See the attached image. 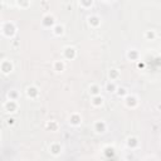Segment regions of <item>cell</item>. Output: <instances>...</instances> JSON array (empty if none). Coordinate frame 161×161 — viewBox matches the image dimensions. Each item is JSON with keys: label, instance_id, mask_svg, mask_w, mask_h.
I'll return each instance as SVG.
<instances>
[{"label": "cell", "instance_id": "cell-29", "mask_svg": "<svg viewBox=\"0 0 161 161\" xmlns=\"http://www.w3.org/2000/svg\"><path fill=\"white\" fill-rule=\"evenodd\" d=\"M157 110H159V111H161V103H159V105H157Z\"/></svg>", "mask_w": 161, "mask_h": 161}, {"label": "cell", "instance_id": "cell-6", "mask_svg": "<svg viewBox=\"0 0 161 161\" xmlns=\"http://www.w3.org/2000/svg\"><path fill=\"white\" fill-rule=\"evenodd\" d=\"M125 102H126V106L127 107H131V108H135V107L138 105V101H137V98L135 97V96H126L125 97Z\"/></svg>", "mask_w": 161, "mask_h": 161}, {"label": "cell", "instance_id": "cell-10", "mask_svg": "<svg viewBox=\"0 0 161 161\" xmlns=\"http://www.w3.org/2000/svg\"><path fill=\"white\" fill-rule=\"evenodd\" d=\"M49 151H50L52 155H54V156H58V155H61V152H62V146H61L59 143L54 142V143H52L50 146H49Z\"/></svg>", "mask_w": 161, "mask_h": 161}, {"label": "cell", "instance_id": "cell-9", "mask_svg": "<svg viewBox=\"0 0 161 161\" xmlns=\"http://www.w3.org/2000/svg\"><path fill=\"white\" fill-rule=\"evenodd\" d=\"M69 123L72 126H79L82 123V117H80L78 113H72L71 117H69Z\"/></svg>", "mask_w": 161, "mask_h": 161}, {"label": "cell", "instance_id": "cell-18", "mask_svg": "<svg viewBox=\"0 0 161 161\" xmlns=\"http://www.w3.org/2000/svg\"><path fill=\"white\" fill-rule=\"evenodd\" d=\"M100 92H101V88H100V86L98 84H91V87H89V93L93 96H100Z\"/></svg>", "mask_w": 161, "mask_h": 161}, {"label": "cell", "instance_id": "cell-19", "mask_svg": "<svg viewBox=\"0 0 161 161\" xmlns=\"http://www.w3.org/2000/svg\"><path fill=\"white\" fill-rule=\"evenodd\" d=\"M53 33L56 35H62L64 33V26L62 24H56L53 26Z\"/></svg>", "mask_w": 161, "mask_h": 161}, {"label": "cell", "instance_id": "cell-13", "mask_svg": "<svg viewBox=\"0 0 161 161\" xmlns=\"http://www.w3.org/2000/svg\"><path fill=\"white\" fill-rule=\"evenodd\" d=\"M108 77H110V79L113 82L115 79H117L120 77V71L119 69H116V68H111L110 69V72H108Z\"/></svg>", "mask_w": 161, "mask_h": 161}, {"label": "cell", "instance_id": "cell-22", "mask_svg": "<svg viewBox=\"0 0 161 161\" xmlns=\"http://www.w3.org/2000/svg\"><path fill=\"white\" fill-rule=\"evenodd\" d=\"M145 38L147 40H154L156 38V33H155V30H146V33H145Z\"/></svg>", "mask_w": 161, "mask_h": 161}, {"label": "cell", "instance_id": "cell-17", "mask_svg": "<svg viewBox=\"0 0 161 161\" xmlns=\"http://www.w3.org/2000/svg\"><path fill=\"white\" fill-rule=\"evenodd\" d=\"M53 68H54V71H57V72H63L66 66H64L63 61H56L54 64H53Z\"/></svg>", "mask_w": 161, "mask_h": 161}, {"label": "cell", "instance_id": "cell-23", "mask_svg": "<svg viewBox=\"0 0 161 161\" xmlns=\"http://www.w3.org/2000/svg\"><path fill=\"white\" fill-rule=\"evenodd\" d=\"M47 128H49L50 131H57L58 130V123L56 121H48L47 122Z\"/></svg>", "mask_w": 161, "mask_h": 161}, {"label": "cell", "instance_id": "cell-15", "mask_svg": "<svg viewBox=\"0 0 161 161\" xmlns=\"http://www.w3.org/2000/svg\"><path fill=\"white\" fill-rule=\"evenodd\" d=\"M138 52L136 50V49H131V50H128L127 52V58L130 61H137L138 59Z\"/></svg>", "mask_w": 161, "mask_h": 161}, {"label": "cell", "instance_id": "cell-16", "mask_svg": "<svg viewBox=\"0 0 161 161\" xmlns=\"http://www.w3.org/2000/svg\"><path fill=\"white\" fill-rule=\"evenodd\" d=\"M19 97H20V94L17 89H12L8 92V100H10V101H17Z\"/></svg>", "mask_w": 161, "mask_h": 161}, {"label": "cell", "instance_id": "cell-7", "mask_svg": "<svg viewBox=\"0 0 161 161\" xmlns=\"http://www.w3.org/2000/svg\"><path fill=\"white\" fill-rule=\"evenodd\" d=\"M106 130H107V125H106L105 121L98 120V121L94 122V131H96V132L103 133V132H106Z\"/></svg>", "mask_w": 161, "mask_h": 161}, {"label": "cell", "instance_id": "cell-24", "mask_svg": "<svg viewBox=\"0 0 161 161\" xmlns=\"http://www.w3.org/2000/svg\"><path fill=\"white\" fill-rule=\"evenodd\" d=\"M105 154L107 155V156H113V154H115L113 147H106L105 149Z\"/></svg>", "mask_w": 161, "mask_h": 161}, {"label": "cell", "instance_id": "cell-12", "mask_svg": "<svg viewBox=\"0 0 161 161\" xmlns=\"http://www.w3.org/2000/svg\"><path fill=\"white\" fill-rule=\"evenodd\" d=\"M126 143H127V146L130 147V149H136L138 146V138L135 137V136H131V137L127 138Z\"/></svg>", "mask_w": 161, "mask_h": 161}, {"label": "cell", "instance_id": "cell-3", "mask_svg": "<svg viewBox=\"0 0 161 161\" xmlns=\"http://www.w3.org/2000/svg\"><path fill=\"white\" fill-rule=\"evenodd\" d=\"M63 56H64V58H66V59L72 61V59H74V58H76L77 50L74 49L73 47H66V48H64V50H63Z\"/></svg>", "mask_w": 161, "mask_h": 161}, {"label": "cell", "instance_id": "cell-8", "mask_svg": "<svg viewBox=\"0 0 161 161\" xmlns=\"http://www.w3.org/2000/svg\"><path fill=\"white\" fill-rule=\"evenodd\" d=\"M25 93H26V96H28L29 98H37L39 96V91H38V88H37L35 86H30V87L26 88Z\"/></svg>", "mask_w": 161, "mask_h": 161}, {"label": "cell", "instance_id": "cell-5", "mask_svg": "<svg viewBox=\"0 0 161 161\" xmlns=\"http://www.w3.org/2000/svg\"><path fill=\"white\" fill-rule=\"evenodd\" d=\"M13 63L8 61V59H5L1 62V64H0V69H1V72L4 74H9L10 72H13Z\"/></svg>", "mask_w": 161, "mask_h": 161}, {"label": "cell", "instance_id": "cell-14", "mask_svg": "<svg viewBox=\"0 0 161 161\" xmlns=\"http://www.w3.org/2000/svg\"><path fill=\"white\" fill-rule=\"evenodd\" d=\"M92 105L94 106V107H100V106H102L103 105V97L100 94V96H94V97H92Z\"/></svg>", "mask_w": 161, "mask_h": 161}, {"label": "cell", "instance_id": "cell-27", "mask_svg": "<svg viewBox=\"0 0 161 161\" xmlns=\"http://www.w3.org/2000/svg\"><path fill=\"white\" fill-rule=\"evenodd\" d=\"M17 4L19 5V7H28L29 5V3H21V1H18Z\"/></svg>", "mask_w": 161, "mask_h": 161}, {"label": "cell", "instance_id": "cell-20", "mask_svg": "<svg viewBox=\"0 0 161 161\" xmlns=\"http://www.w3.org/2000/svg\"><path fill=\"white\" fill-rule=\"evenodd\" d=\"M117 88H119V87H117L116 83H115V82H112V80L106 84V89H107V92H110V93H113V92H116Z\"/></svg>", "mask_w": 161, "mask_h": 161}, {"label": "cell", "instance_id": "cell-26", "mask_svg": "<svg viewBox=\"0 0 161 161\" xmlns=\"http://www.w3.org/2000/svg\"><path fill=\"white\" fill-rule=\"evenodd\" d=\"M15 123V119L14 117H9V119H7V125L8 126H13Z\"/></svg>", "mask_w": 161, "mask_h": 161}, {"label": "cell", "instance_id": "cell-28", "mask_svg": "<svg viewBox=\"0 0 161 161\" xmlns=\"http://www.w3.org/2000/svg\"><path fill=\"white\" fill-rule=\"evenodd\" d=\"M138 68H143V63H138Z\"/></svg>", "mask_w": 161, "mask_h": 161}, {"label": "cell", "instance_id": "cell-25", "mask_svg": "<svg viewBox=\"0 0 161 161\" xmlns=\"http://www.w3.org/2000/svg\"><path fill=\"white\" fill-rule=\"evenodd\" d=\"M80 5L84 7V8H88V7H92L93 1H92V0H88V1H80Z\"/></svg>", "mask_w": 161, "mask_h": 161}, {"label": "cell", "instance_id": "cell-2", "mask_svg": "<svg viewBox=\"0 0 161 161\" xmlns=\"http://www.w3.org/2000/svg\"><path fill=\"white\" fill-rule=\"evenodd\" d=\"M42 24L44 25L45 28H50V26L53 28V26L56 25V19H54V17H53L52 14H47L42 19Z\"/></svg>", "mask_w": 161, "mask_h": 161}, {"label": "cell", "instance_id": "cell-1", "mask_svg": "<svg viewBox=\"0 0 161 161\" xmlns=\"http://www.w3.org/2000/svg\"><path fill=\"white\" fill-rule=\"evenodd\" d=\"M1 31L5 37H8V38H10V37H13L15 34V31H17V28H15L14 23H12V21H5V23L3 24L1 26Z\"/></svg>", "mask_w": 161, "mask_h": 161}, {"label": "cell", "instance_id": "cell-4", "mask_svg": "<svg viewBox=\"0 0 161 161\" xmlns=\"http://www.w3.org/2000/svg\"><path fill=\"white\" fill-rule=\"evenodd\" d=\"M4 110L9 112V113H13V112H15L18 110V103H17V101H10L8 100L7 102L4 103Z\"/></svg>", "mask_w": 161, "mask_h": 161}, {"label": "cell", "instance_id": "cell-21", "mask_svg": "<svg viewBox=\"0 0 161 161\" xmlns=\"http://www.w3.org/2000/svg\"><path fill=\"white\" fill-rule=\"evenodd\" d=\"M116 94L119 96V97H126V96H128V92L125 87H119L116 91Z\"/></svg>", "mask_w": 161, "mask_h": 161}, {"label": "cell", "instance_id": "cell-11", "mask_svg": "<svg viewBox=\"0 0 161 161\" xmlns=\"http://www.w3.org/2000/svg\"><path fill=\"white\" fill-rule=\"evenodd\" d=\"M88 24L93 28H97V26L101 24V19L97 17V15H91L88 17Z\"/></svg>", "mask_w": 161, "mask_h": 161}]
</instances>
